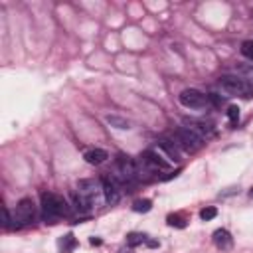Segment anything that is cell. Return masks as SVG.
Listing matches in <instances>:
<instances>
[{
	"instance_id": "obj_12",
	"label": "cell",
	"mask_w": 253,
	"mask_h": 253,
	"mask_svg": "<svg viewBox=\"0 0 253 253\" xmlns=\"http://www.w3.org/2000/svg\"><path fill=\"white\" fill-rule=\"evenodd\" d=\"M158 148H162L170 160H180V150H178V146L174 142L162 138V140H158Z\"/></svg>"
},
{
	"instance_id": "obj_19",
	"label": "cell",
	"mask_w": 253,
	"mask_h": 253,
	"mask_svg": "<svg viewBox=\"0 0 253 253\" xmlns=\"http://www.w3.org/2000/svg\"><path fill=\"white\" fill-rule=\"evenodd\" d=\"M215 215H217V210L211 208V206H208V208H204V210L200 211V217H202L204 221H210V219H213Z\"/></svg>"
},
{
	"instance_id": "obj_11",
	"label": "cell",
	"mask_w": 253,
	"mask_h": 253,
	"mask_svg": "<svg viewBox=\"0 0 253 253\" xmlns=\"http://www.w3.org/2000/svg\"><path fill=\"white\" fill-rule=\"evenodd\" d=\"M83 158H85V162L97 166V164H103V162L109 158V154H107V150H103V148H89V150L83 152Z\"/></svg>"
},
{
	"instance_id": "obj_23",
	"label": "cell",
	"mask_w": 253,
	"mask_h": 253,
	"mask_svg": "<svg viewBox=\"0 0 253 253\" xmlns=\"http://www.w3.org/2000/svg\"><path fill=\"white\" fill-rule=\"evenodd\" d=\"M146 245H148V247H158V241H154V239H146Z\"/></svg>"
},
{
	"instance_id": "obj_3",
	"label": "cell",
	"mask_w": 253,
	"mask_h": 253,
	"mask_svg": "<svg viewBox=\"0 0 253 253\" xmlns=\"http://www.w3.org/2000/svg\"><path fill=\"white\" fill-rule=\"evenodd\" d=\"M77 194L91 206V208H97L99 202H101V196H103V184L99 180H79L77 182Z\"/></svg>"
},
{
	"instance_id": "obj_2",
	"label": "cell",
	"mask_w": 253,
	"mask_h": 253,
	"mask_svg": "<svg viewBox=\"0 0 253 253\" xmlns=\"http://www.w3.org/2000/svg\"><path fill=\"white\" fill-rule=\"evenodd\" d=\"M219 85L229 95H237V97H245V99H251L253 97V85L247 83L243 77L223 75V77H219Z\"/></svg>"
},
{
	"instance_id": "obj_15",
	"label": "cell",
	"mask_w": 253,
	"mask_h": 253,
	"mask_svg": "<svg viewBox=\"0 0 253 253\" xmlns=\"http://www.w3.org/2000/svg\"><path fill=\"white\" fill-rule=\"evenodd\" d=\"M146 235L144 233H140V231H132V233H128L126 235V245L128 247H136V245H142V243H146Z\"/></svg>"
},
{
	"instance_id": "obj_4",
	"label": "cell",
	"mask_w": 253,
	"mask_h": 253,
	"mask_svg": "<svg viewBox=\"0 0 253 253\" xmlns=\"http://www.w3.org/2000/svg\"><path fill=\"white\" fill-rule=\"evenodd\" d=\"M174 136H176L178 146H182V148L188 150V152H196V150H200V148L204 146V140H202L194 130H190L188 126H180V128H176Z\"/></svg>"
},
{
	"instance_id": "obj_5",
	"label": "cell",
	"mask_w": 253,
	"mask_h": 253,
	"mask_svg": "<svg viewBox=\"0 0 253 253\" xmlns=\"http://www.w3.org/2000/svg\"><path fill=\"white\" fill-rule=\"evenodd\" d=\"M178 99L186 109H204L208 105V95H204L198 89H184L178 95Z\"/></svg>"
},
{
	"instance_id": "obj_21",
	"label": "cell",
	"mask_w": 253,
	"mask_h": 253,
	"mask_svg": "<svg viewBox=\"0 0 253 253\" xmlns=\"http://www.w3.org/2000/svg\"><path fill=\"white\" fill-rule=\"evenodd\" d=\"M227 119H229L231 123H237V119H239V109H237L235 105H231V107L227 109Z\"/></svg>"
},
{
	"instance_id": "obj_8",
	"label": "cell",
	"mask_w": 253,
	"mask_h": 253,
	"mask_svg": "<svg viewBox=\"0 0 253 253\" xmlns=\"http://www.w3.org/2000/svg\"><path fill=\"white\" fill-rule=\"evenodd\" d=\"M101 184H103V198H105V202L111 204V206L119 204V200H121V192H119V186L115 184V180L109 178V176H105V178L101 180Z\"/></svg>"
},
{
	"instance_id": "obj_1",
	"label": "cell",
	"mask_w": 253,
	"mask_h": 253,
	"mask_svg": "<svg viewBox=\"0 0 253 253\" xmlns=\"http://www.w3.org/2000/svg\"><path fill=\"white\" fill-rule=\"evenodd\" d=\"M42 210H43V219L49 223H55V219L63 217L69 213V206L67 202L51 192H43L42 194Z\"/></svg>"
},
{
	"instance_id": "obj_18",
	"label": "cell",
	"mask_w": 253,
	"mask_h": 253,
	"mask_svg": "<svg viewBox=\"0 0 253 253\" xmlns=\"http://www.w3.org/2000/svg\"><path fill=\"white\" fill-rule=\"evenodd\" d=\"M237 71L243 75V79H245L247 83H253V63H249V65H239Z\"/></svg>"
},
{
	"instance_id": "obj_6",
	"label": "cell",
	"mask_w": 253,
	"mask_h": 253,
	"mask_svg": "<svg viewBox=\"0 0 253 253\" xmlns=\"http://www.w3.org/2000/svg\"><path fill=\"white\" fill-rule=\"evenodd\" d=\"M32 219H34V202H32L30 198H24V200H20L18 206H16L14 221H16V225L20 227V225L30 223Z\"/></svg>"
},
{
	"instance_id": "obj_9",
	"label": "cell",
	"mask_w": 253,
	"mask_h": 253,
	"mask_svg": "<svg viewBox=\"0 0 253 253\" xmlns=\"http://www.w3.org/2000/svg\"><path fill=\"white\" fill-rule=\"evenodd\" d=\"M186 126L190 128V130H194L202 140H210V138H213L215 136V128L211 126V125H208V123H204V121H186Z\"/></svg>"
},
{
	"instance_id": "obj_10",
	"label": "cell",
	"mask_w": 253,
	"mask_h": 253,
	"mask_svg": "<svg viewBox=\"0 0 253 253\" xmlns=\"http://www.w3.org/2000/svg\"><path fill=\"white\" fill-rule=\"evenodd\" d=\"M213 245L219 251H229L233 247V237L227 229H215L213 231Z\"/></svg>"
},
{
	"instance_id": "obj_14",
	"label": "cell",
	"mask_w": 253,
	"mask_h": 253,
	"mask_svg": "<svg viewBox=\"0 0 253 253\" xmlns=\"http://www.w3.org/2000/svg\"><path fill=\"white\" fill-rule=\"evenodd\" d=\"M75 245H77V241H75V237H73L71 233L63 235V237L57 241V247H59L61 253H71V251L75 249Z\"/></svg>"
},
{
	"instance_id": "obj_22",
	"label": "cell",
	"mask_w": 253,
	"mask_h": 253,
	"mask_svg": "<svg viewBox=\"0 0 253 253\" xmlns=\"http://www.w3.org/2000/svg\"><path fill=\"white\" fill-rule=\"evenodd\" d=\"M10 221H12V219H10V213H8V210L4 208V227H10Z\"/></svg>"
},
{
	"instance_id": "obj_17",
	"label": "cell",
	"mask_w": 253,
	"mask_h": 253,
	"mask_svg": "<svg viewBox=\"0 0 253 253\" xmlns=\"http://www.w3.org/2000/svg\"><path fill=\"white\" fill-rule=\"evenodd\" d=\"M166 221H168V225H172V227H180V229L186 227V219H184L182 215H178V213H170Z\"/></svg>"
},
{
	"instance_id": "obj_16",
	"label": "cell",
	"mask_w": 253,
	"mask_h": 253,
	"mask_svg": "<svg viewBox=\"0 0 253 253\" xmlns=\"http://www.w3.org/2000/svg\"><path fill=\"white\" fill-rule=\"evenodd\" d=\"M132 210H134L136 213H146V211H150V210H152V202H150V200H146V198L136 200V202L132 204Z\"/></svg>"
},
{
	"instance_id": "obj_20",
	"label": "cell",
	"mask_w": 253,
	"mask_h": 253,
	"mask_svg": "<svg viewBox=\"0 0 253 253\" xmlns=\"http://www.w3.org/2000/svg\"><path fill=\"white\" fill-rule=\"evenodd\" d=\"M241 53H243L247 59L253 61V42H251V40H247V42L241 43Z\"/></svg>"
},
{
	"instance_id": "obj_7",
	"label": "cell",
	"mask_w": 253,
	"mask_h": 253,
	"mask_svg": "<svg viewBox=\"0 0 253 253\" xmlns=\"http://www.w3.org/2000/svg\"><path fill=\"white\" fill-rule=\"evenodd\" d=\"M140 164L146 168V170H166L170 164L166 160H162V156L154 150H146L140 154Z\"/></svg>"
},
{
	"instance_id": "obj_24",
	"label": "cell",
	"mask_w": 253,
	"mask_h": 253,
	"mask_svg": "<svg viewBox=\"0 0 253 253\" xmlns=\"http://www.w3.org/2000/svg\"><path fill=\"white\" fill-rule=\"evenodd\" d=\"M249 196H251V198H253V188H251V190H249Z\"/></svg>"
},
{
	"instance_id": "obj_13",
	"label": "cell",
	"mask_w": 253,
	"mask_h": 253,
	"mask_svg": "<svg viewBox=\"0 0 253 253\" xmlns=\"http://www.w3.org/2000/svg\"><path fill=\"white\" fill-rule=\"evenodd\" d=\"M105 121H107L111 126L119 128V130H128V128H130V123H128L126 119L119 117V115H107V117H105Z\"/></svg>"
}]
</instances>
